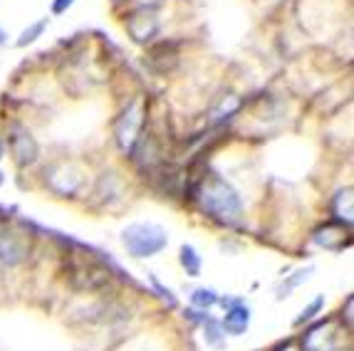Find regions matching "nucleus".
<instances>
[{
	"mask_svg": "<svg viewBox=\"0 0 354 351\" xmlns=\"http://www.w3.org/2000/svg\"><path fill=\"white\" fill-rule=\"evenodd\" d=\"M332 216L339 220V225H352L354 216V198H352V188H344L332 198Z\"/></svg>",
	"mask_w": 354,
	"mask_h": 351,
	"instance_id": "nucleus-9",
	"label": "nucleus"
},
{
	"mask_svg": "<svg viewBox=\"0 0 354 351\" xmlns=\"http://www.w3.org/2000/svg\"><path fill=\"white\" fill-rule=\"evenodd\" d=\"M300 351H337L339 349V336H337L335 322L325 319L310 327L300 339Z\"/></svg>",
	"mask_w": 354,
	"mask_h": 351,
	"instance_id": "nucleus-5",
	"label": "nucleus"
},
{
	"mask_svg": "<svg viewBox=\"0 0 354 351\" xmlns=\"http://www.w3.org/2000/svg\"><path fill=\"white\" fill-rule=\"evenodd\" d=\"M25 255H28L25 243L20 240L12 230L0 225V260L8 265H15V263H20V260H25Z\"/></svg>",
	"mask_w": 354,
	"mask_h": 351,
	"instance_id": "nucleus-7",
	"label": "nucleus"
},
{
	"mask_svg": "<svg viewBox=\"0 0 354 351\" xmlns=\"http://www.w3.org/2000/svg\"><path fill=\"white\" fill-rule=\"evenodd\" d=\"M114 3H124V0H114Z\"/></svg>",
	"mask_w": 354,
	"mask_h": 351,
	"instance_id": "nucleus-23",
	"label": "nucleus"
},
{
	"mask_svg": "<svg viewBox=\"0 0 354 351\" xmlns=\"http://www.w3.org/2000/svg\"><path fill=\"white\" fill-rule=\"evenodd\" d=\"M198 198H201L203 211L221 225L236 228L243 220V203L241 196L225 178L218 173H208L198 188Z\"/></svg>",
	"mask_w": 354,
	"mask_h": 351,
	"instance_id": "nucleus-1",
	"label": "nucleus"
},
{
	"mask_svg": "<svg viewBox=\"0 0 354 351\" xmlns=\"http://www.w3.org/2000/svg\"><path fill=\"white\" fill-rule=\"evenodd\" d=\"M0 186H3V176H0Z\"/></svg>",
	"mask_w": 354,
	"mask_h": 351,
	"instance_id": "nucleus-22",
	"label": "nucleus"
},
{
	"mask_svg": "<svg viewBox=\"0 0 354 351\" xmlns=\"http://www.w3.org/2000/svg\"><path fill=\"white\" fill-rule=\"evenodd\" d=\"M142 126H144V111H142V102L134 99L127 111L122 114L117 124V144L124 153H134L136 141L142 136Z\"/></svg>",
	"mask_w": 354,
	"mask_h": 351,
	"instance_id": "nucleus-3",
	"label": "nucleus"
},
{
	"mask_svg": "<svg viewBox=\"0 0 354 351\" xmlns=\"http://www.w3.org/2000/svg\"><path fill=\"white\" fill-rule=\"evenodd\" d=\"M337 240H342L347 243V235H344V225H335V222H327V225H322V228L315 230L313 235V240L317 243L319 247H325V250H339V245L335 243Z\"/></svg>",
	"mask_w": 354,
	"mask_h": 351,
	"instance_id": "nucleus-10",
	"label": "nucleus"
},
{
	"mask_svg": "<svg viewBox=\"0 0 354 351\" xmlns=\"http://www.w3.org/2000/svg\"><path fill=\"white\" fill-rule=\"evenodd\" d=\"M127 32L131 35V40L139 42V45H147L153 37L159 35V18L156 12L149 10V8H139L127 18Z\"/></svg>",
	"mask_w": 354,
	"mask_h": 351,
	"instance_id": "nucleus-6",
	"label": "nucleus"
},
{
	"mask_svg": "<svg viewBox=\"0 0 354 351\" xmlns=\"http://www.w3.org/2000/svg\"><path fill=\"white\" fill-rule=\"evenodd\" d=\"M122 243L131 258H153L169 245V235L156 222H131L122 230Z\"/></svg>",
	"mask_w": 354,
	"mask_h": 351,
	"instance_id": "nucleus-2",
	"label": "nucleus"
},
{
	"mask_svg": "<svg viewBox=\"0 0 354 351\" xmlns=\"http://www.w3.org/2000/svg\"><path fill=\"white\" fill-rule=\"evenodd\" d=\"M310 272H313V267H307V269H297L295 277H290V280L285 282L283 287H280V294H278V297H288V294L292 292V290H295L297 285H302V282H305L307 277H310Z\"/></svg>",
	"mask_w": 354,
	"mask_h": 351,
	"instance_id": "nucleus-15",
	"label": "nucleus"
},
{
	"mask_svg": "<svg viewBox=\"0 0 354 351\" xmlns=\"http://www.w3.org/2000/svg\"><path fill=\"white\" fill-rule=\"evenodd\" d=\"M280 351H292V349H290V344H285V346H283V349H280Z\"/></svg>",
	"mask_w": 354,
	"mask_h": 351,
	"instance_id": "nucleus-21",
	"label": "nucleus"
},
{
	"mask_svg": "<svg viewBox=\"0 0 354 351\" xmlns=\"http://www.w3.org/2000/svg\"><path fill=\"white\" fill-rule=\"evenodd\" d=\"M191 302H194L196 307H201V310H208V307H213L218 302V294L213 292V290L201 287V290H196V292L191 294Z\"/></svg>",
	"mask_w": 354,
	"mask_h": 351,
	"instance_id": "nucleus-13",
	"label": "nucleus"
},
{
	"mask_svg": "<svg viewBox=\"0 0 354 351\" xmlns=\"http://www.w3.org/2000/svg\"><path fill=\"white\" fill-rule=\"evenodd\" d=\"M352 310H354V297H347V310L342 307V319L347 316V332H352Z\"/></svg>",
	"mask_w": 354,
	"mask_h": 351,
	"instance_id": "nucleus-18",
	"label": "nucleus"
},
{
	"mask_svg": "<svg viewBox=\"0 0 354 351\" xmlns=\"http://www.w3.org/2000/svg\"><path fill=\"white\" fill-rule=\"evenodd\" d=\"M8 144H10V153L15 158L18 166H30L37 161V153H40V146H37L35 136L30 134L25 126L20 124H12L10 131H8Z\"/></svg>",
	"mask_w": 354,
	"mask_h": 351,
	"instance_id": "nucleus-4",
	"label": "nucleus"
},
{
	"mask_svg": "<svg viewBox=\"0 0 354 351\" xmlns=\"http://www.w3.org/2000/svg\"><path fill=\"white\" fill-rule=\"evenodd\" d=\"M45 28H48V18L37 20V23H32L28 30H23V35H20V40H18V47L32 45V42H35L37 37H40L42 32H45Z\"/></svg>",
	"mask_w": 354,
	"mask_h": 351,
	"instance_id": "nucleus-12",
	"label": "nucleus"
},
{
	"mask_svg": "<svg viewBox=\"0 0 354 351\" xmlns=\"http://www.w3.org/2000/svg\"><path fill=\"white\" fill-rule=\"evenodd\" d=\"M6 37H8V35H6V32H3V30H0V45H3V42H6Z\"/></svg>",
	"mask_w": 354,
	"mask_h": 351,
	"instance_id": "nucleus-19",
	"label": "nucleus"
},
{
	"mask_svg": "<svg viewBox=\"0 0 354 351\" xmlns=\"http://www.w3.org/2000/svg\"><path fill=\"white\" fill-rule=\"evenodd\" d=\"M3 153H6V149H3V141H0V158H3Z\"/></svg>",
	"mask_w": 354,
	"mask_h": 351,
	"instance_id": "nucleus-20",
	"label": "nucleus"
},
{
	"mask_svg": "<svg viewBox=\"0 0 354 351\" xmlns=\"http://www.w3.org/2000/svg\"><path fill=\"white\" fill-rule=\"evenodd\" d=\"M250 327V310L245 305H233L228 312H225L223 322H221V329L223 332H228L230 336H241V334H245V329Z\"/></svg>",
	"mask_w": 354,
	"mask_h": 351,
	"instance_id": "nucleus-8",
	"label": "nucleus"
},
{
	"mask_svg": "<svg viewBox=\"0 0 354 351\" xmlns=\"http://www.w3.org/2000/svg\"><path fill=\"white\" fill-rule=\"evenodd\" d=\"M181 267L186 269V275L189 277H198L201 275V255L196 252L194 245H181Z\"/></svg>",
	"mask_w": 354,
	"mask_h": 351,
	"instance_id": "nucleus-11",
	"label": "nucleus"
},
{
	"mask_svg": "<svg viewBox=\"0 0 354 351\" xmlns=\"http://www.w3.org/2000/svg\"><path fill=\"white\" fill-rule=\"evenodd\" d=\"M221 336V324H216V322H211L208 319V327H206V341L211 346H223V339H218Z\"/></svg>",
	"mask_w": 354,
	"mask_h": 351,
	"instance_id": "nucleus-16",
	"label": "nucleus"
},
{
	"mask_svg": "<svg viewBox=\"0 0 354 351\" xmlns=\"http://www.w3.org/2000/svg\"><path fill=\"white\" fill-rule=\"evenodd\" d=\"M75 0H53V15H62L72 8Z\"/></svg>",
	"mask_w": 354,
	"mask_h": 351,
	"instance_id": "nucleus-17",
	"label": "nucleus"
},
{
	"mask_svg": "<svg viewBox=\"0 0 354 351\" xmlns=\"http://www.w3.org/2000/svg\"><path fill=\"white\" fill-rule=\"evenodd\" d=\"M322 307H325V297H315L313 302H310V307H305V310H302V314L295 319V327H302L305 322H313Z\"/></svg>",
	"mask_w": 354,
	"mask_h": 351,
	"instance_id": "nucleus-14",
	"label": "nucleus"
}]
</instances>
